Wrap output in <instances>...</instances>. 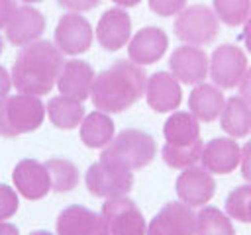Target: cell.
Segmentation results:
<instances>
[{
    "label": "cell",
    "mask_w": 251,
    "mask_h": 235,
    "mask_svg": "<svg viewBox=\"0 0 251 235\" xmlns=\"http://www.w3.org/2000/svg\"><path fill=\"white\" fill-rule=\"evenodd\" d=\"M147 74L143 67L120 59L94 76L90 100L96 110L106 114H120L129 110L141 96H145Z\"/></svg>",
    "instance_id": "obj_1"
},
{
    "label": "cell",
    "mask_w": 251,
    "mask_h": 235,
    "mask_svg": "<svg viewBox=\"0 0 251 235\" xmlns=\"http://www.w3.org/2000/svg\"><path fill=\"white\" fill-rule=\"evenodd\" d=\"M63 53L55 43L37 39L20 49L12 65V84L22 94L45 96L57 84L63 69Z\"/></svg>",
    "instance_id": "obj_2"
},
{
    "label": "cell",
    "mask_w": 251,
    "mask_h": 235,
    "mask_svg": "<svg viewBox=\"0 0 251 235\" xmlns=\"http://www.w3.org/2000/svg\"><path fill=\"white\" fill-rule=\"evenodd\" d=\"M45 104L39 96L8 94L0 100V135L14 139L41 127L45 119Z\"/></svg>",
    "instance_id": "obj_3"
},
{
    "label": "cell",
    "mask_w": 251,
    "mask_h": 235,
    "mask_svg": "<svg viewBox=\"0 0 251 235\" xmlns=\"http://www.w3.org/2000/svg\"><path fill=\"white\" fill-rule=\"evenodd\" d=\"M157 155V141L143 129H122L114 139L102 149L100 157L114 161L129 170L145 168L153 163Z\"/></svg>",
    "instance_id": "obj_4"
},
{
    "label": "cell",
    "mask_w": 251,
    "mask_h": 235,
    "mask_svg": "<svg viewBox=\"0 0 251 235\" xmlns=\"http://www.w3.org/2000/svg\"><path fill=\"white\" fill-rule=\"evenodd\" d=\"M175 35L184 45H210L220 35V20L206 4L186 6L173 24Z\"/></svg>",
    "instance_id": "obj_5"
},
{
    "label": "cell",
    "mask_w": 251,
    "mask_h": 235,
    "mask_svg": "<svg viewBox=\"0 0 251 235\" xmlns=\"http://www.w3.org/2000/svg\"><path fill=\"white\" fill-rule=\"evenodd\" d=\"M84 184L94 198L108 200L126 196L133 188V170L100 157L88 166L84 174Z\"/></svg>",
    "instance_id": "obj_6"
},
{
    "label": "cell",
    "mask_w": 251,
    "mask_h": 235,
    "mask_svg": "<svg viewBox=\"0 0 251 235\" xmlns=\"http://www.w3.org/2000/svg\"><path fill=\"white\" fill-rule=\"evenodd\" d=\"M245 70H247V57L241 47L224 43L212 51L208 74L218 88L222 90L235 88L241 82Z\"/></svg>",
    "instance_id": "obj_7"
},
{
    "label": "cell",
    "mask_w": 251,
    "mask_h": 235,
    "mask_svg": "<svg viewBox=\"0 0 251 235\" xmlns=\"http://www.w3.org/2000/svg\"><path fill=\"white\" fill-rule=\"evenodd\" d=\"M106 219L110 235H145L147 223L133 200L127 196L108 198L100 212Z\"/></svg>",
    "instance_id": "obj_8"
},
{
    "label": "cell",
    "mask_w": 251,
    "mask_h": 235,
    "mask_svg": "<svg viewBox=\"0 0 251 235\" xmlns=\"http://www.w3.org/2000/svg\"><path fill=\"white\" fill-rule=\"evenodd\" d=\"M92 25L90 22L76 14L67 12L59 18L55 27V45L63 55H82L92 45Z\"/></svg>",
    "instance_id": "obj_9"
},
{
    "label": "cell",
    "mask_w": 251,
    "mask_h": 235,
    "mask_svg": "<svg viewBox=\"0 0 251 235\" xmlns=\"http://www.w3.org/2000/svg\"><path fill=\"white\" fill-rule=\"evenodd\" d=\"M175 192L178 200L190 208L206 206L216 194V180L204 166H188L175 180Z\"/></svg>",
    "instance_id": "obj_10"
},
{
    "label": "cell",
    "mask_w": 251,
    "mask_h": 235,
    "mask_svg": "<svg viewBox=\"0 0 251 235\" xmlns=\"http://www.w3.org/2000/svg\"><path fill=\"white\" fill-rule=\"evenodd\" d=\"M145 235H196V213L180 200L167 202L149 221Z\"/></svg>",
    "instance_id": "obj_11"
},
{
    "label": "cell",
    "mask_w": 251,
    "mask_h": 235,
    "mask_svg": "<svg viewBox=\"0 0 251 235\" xmlns=\"http://www.w3.org/2000/svg\"><path fill=\"white\" fill-rule=\"evenodd\" d=\"M169 69L173 76L182 82L196 86L204 82L210 69V59L202 47L196 45H180L176 47L169 57Z\"/></svg>",
    "instance_id": "obj_12"
},
{
    "label": "cell",
    "mask_w": 251,
    "mask_h": 235,
    "mask_svg": "<svg viewBox=\"0 0 251 235\" xmlns=\"http://www.w3.org/2000/svg\"><path fill=\"white\" fill-rule=\"evenodd\" d=\"M57 235H110L106 219L80 204L67 206L55 221Z\"/></svg>",
    "instance_id": "obj_13"
},
{
    "label": "cell",
    "mask_w": 251,
    "mask_h": 235,
    "mask_svg": "<svg viewBox=\"0 0 251 235\" xmlns=\"http://www.w3.org/2000/svg\"><path fill=\"white\" fill-rule=\"evenodd\" d=\"M12 182L20 196L29 202L41 200L51 192L49 172L43 163L35 159H22L12 170Z\"/></svg>",
    "instance_id": "obj_14"
},
{
    "label": "cell",
    "mask_w": 251,
    "mask_h": 235,
    "mask_svg": "<svg viewBox=\"0 0 251 235\" xmlns=\"http://www.w3.org/2000/svg\"><path fill=\"white\" fill-rule=\"evenodd\" d=\"M167 47L169 35L165 33V29L157 25H145L139 31H135V35H131L127 43V57L131 63L145 67L161 61L167 53Z\"/></svg>",
    "instance_id": "obj_15"
},
{
    "label": "cell",
    "mask_w": 251,
    "mask_h": 235,
    "mask_svg": "<svg viewBox=\"0 0 251 235\" xmlns=\"http://www.w3.org/2000/svg\"><path fill=\"white\" fill-rule=\"evenodd\" d=\"M145 100H147V106L157 114L175 112L182 102L180 82L173 76V72L157 70L151 76H147Z\"/></svg>",
    "instance_id": "obj_16"
},
{
    "label": "cell",
    "mask_w": 251,
    "mask_h": 235,
    "mask_svg": "<svg viewBox=\"0 0 251 235\" xmlns=\"http://www.w3.org/2000/svg\"><path fill=\"white\" fill-rule=\"evenodd\" d=\"M45 24H47L45 16L37 8L29 6V4L18 6L14 16L10 18V22L4 27L6 39L14 47H25V45L37 41L43 35Z\"/></svg>",
    "instance_id": "obj_17"
},
{
    "label": "cell",
    "mask_w": 251,
    "mask_h": 235,
    "mask_svg": "<svg viewBox=\"0 0 251 235\" xmlns=\"http://www.w3.org/2000/svg\"><path fill=\"white\" fill-rule=\"evenodd\" d=\"M98 45L106 51H118L126 47L131 39V18L124 8H108L96 24Z\"/></svg>",
    "instance_id": "obj_18"
},
{
    "label": "cell",
    "mask_w": 251,
    "mask_h": 235,
    "mask_svg": "<svg viewBox=\"0 0 251 235\" xmlns=\"http://www.w3.org/2000/svg\"><path fill=\"white\" fill-rule=\"evenodd\" d=\"M200 163L210 174H229L241 163V147L233 137H214L204 145Z\"/></svg>",
    "instance_id": "obj_19"
},
{
    "label": "cell",
    "mask_w": 251,
    "mask_h": 235,
    "mask_svg": "<svg viewBox=\"0 0 251 235\" xmlns=\"http://www.w3.org/2000/svg\"><path fill=\"white\" fill-rule=\"evenodd\" d=\"M94 76H96V72L86 61L71 59V61L63 63L61 74L57 78V88L61 94L84 102L86 98H90Z\"/></svg>",
    "instance_id": "obj_20"
},
{
    "label": "cell",
    "mask_w": 251,
    "mask_h": 235,
    "mask_svg": "<svg viewBox=\"0 0 251 235\" xmlns=\"http://www.w3.org/2000/svg\"><path fill=\"white\" fill-rule=\"evenodd\" d=\"M224 104H226V98H224L222 88H218L216 84H208V82L196 84L188 96L190 114L198 121H204V123L216 121L224 110Z\"/></svg>",
    "instance_id": "obj_21"
},
{
    "label": "cell",
    "mask_w": 251,
    "mask_h": 235,
    "mask_svg": "<svg viewBox=\"0 0 251 235\" xmlns=\"http://www.w3.org/2000/svg\"><path fill=\"white\" fill-rule=\"evenodd\" d=\"M80 141L88 149H104L116 135L114 119L106 112H90L80 121Z\"/></svg>",
    "instance_id": "obj_22"
},
{
    "label": "cell",
    "mask_w": 251,
    "mask_h": 235,
    "mask_svg": "<svg viewBox=\"0 0 251 235\" xmlns=\"http://www.w3.org/2000/svg\"><path fill=\"white\" fill-rule=\"evenodd\" d=\"M220 125L233 139L249 135L251 133V106L241 96L227 98L220 114Z\"/></svg>",
    "instance_id": "obj_23"
},
{
    "label": "cell",
    "mask_w": 251,
    "mask_h": 235,
    "mask_svg": "<svg viewBox=\"0 0 251 235\" xmlns=\"http://www.w3.org/2000/svg\"><path fill=\"white\" fill-rule=\"evenodd\" d=\"M47 118L49 121L57 127V129H75L80 125L82 118H84V108L80 100H75L71 96L59 94L53 96L47 106H45Z\"/></svg>",
    "instance_id": "obj_24"
},
{
    "label": "cell",
    "mask_w": 251,
    "mask_h": 235,
    "mask_svg": "<svg viewBox=\"0 0 251 235\" xmlns=\"http://www.w3.org/2000/svg\"><path fill=\"white\" fill-rule=\"evenodd\" d=\"M165 143L171 145H188L200 139V121L190 112L175 110L163 123Z\"/></svg>",
    "instance_id": "obj_25"
},
{
    "label": "cell",
    "mask_w": 251,
    "mask_h": 235,
    "mask_svg": "<svg viewBox=\"0 0 251 235\" xmlns=\"http://www.w3.org/2000/svg\"><path fill=\"white\" fill-rule=\"evenodd\" d=\"M45 168L49 172V180H51V190L61 194V192H69L75 190L80 182V170L78 166L69 161V159H61V157H53L47 159Z\"/></svg>",
    "instance_id": "obj_26"
},
{
    "label": "cell",
    "mask_w": 251,
    "mask_h": 235,
    "mask_svg": "<svg viewBox=\"0 0 251 235\" xmlns=\"http://www.w3.org/2000/svg\"><path fill=\"white\" fill-rule=\"evenodd\" d=\"M196 235H235V227L226 212L206 204L196 213Z\"/></svg>",
    "instance_id": "obj_27"
},
{
    "label": "cell",
    "mask_w": 251,
    "mask_h": 235,
    "mask_svg": "<svg viewBox=\"0 0 251 235\" xmlns=\"http://www.w3.org/2000/svg\"><path fill=\"white\" fill-rule=\"evenodd\" d=\"M202 149H204L202 139H198L194 143H188V145H171V143H165L163 149H161V157H163V161H165L167 166H171L175 170H182V168L194 166L200 161Z\"/></svg>",
    "instance_id": "obj_28"
},
{
    "label": "cell",
    "mask_w": 251,
    "mask_h": 235,
    "mask_svg": "<svg viewBox=\"0 0 251 235\" xmlns=\"http://www.w3.org/2000/svg\"><path fill=\"white\" fill-rule=\"evenodd\" d=\"M212 10L220 22L237 27L251 16V0H212Z\"/></svg>",
    "instance_id": "obj_29"
},
{
    "label": "cell",
    "mask_w": 251,
    "mask_h": 235,
    "mask_svg": "<svg viewBox=\"0 0 251 235\" xmlns=\"http://www.w3.org/2000/svg\"><path fill=\"white\" fill-rule=\"evenodd\" d=\"M226 213L241 223H251V184H243L233 188L226 202H224Z\"/></svg>",
    "instance_id": "obj_30"
},
{
    "label": "cell",
    "mask_w": 251,
    "mask_h": 235,
    "mask_svg": "<svg viewBox=\"0 0 251 235\" xmlns=\"http://www.w3.org/2000/svg\"><path fill=\"white\" fill-rule=\"evenodd\" d=\"M20 208V200L14 188L8 184H0V221L10 219Z\"/></svg>",
    "instance_id": "obj_31"
},
{
    "label": "cell",
    "mask_w": 251,
    "mask_h": 235,
    "mask_svg": "<svg viewBox=\"0 0 251 235\" xmlns=\"http://www.w3.org/2000/svg\"><path fill=\"white\" fill-rule=\"evenodd\" d=\"M149 10L161 18L176 16L186 8V0H147Z\"/></svg>",
    "instance_id": "obj_32"
},
{
    "label": "cell",
    "mask_w": 251,
    "mask_h": 235,
    "mask_svg": "<svg viewBox=\"0 0 251 235\" xmlns=\"http://www.w3.org/2000/svg\"><path fill=\"white\" fill-rule=\"evenodd\" d=\"M100 2H102V0H57V4H59L61 8H65L67 12H76V14L94 10Z\"/></svg>",
    "instance_id": "obj_33"
},
{
    "label": "cell",
    "mask_w": 251,
    "mask_h": 235,
    "mask_svg": "<svg viewBox=\"0 0 251 235\" xmlns=\"http://www.w3.org/2000/svg\"><path fill=\"white\" fill-rule=\"evenodd\" d=\"M239 170L243 180H247L251 184V141L245 143L241 147V163H239Z\"/></svg>",
    "instance_id": "obj_34"
},
{
    "label": "cell",
    "mask_w": 251,
    "mask_h": 235,
    "mask_svg": "<svg viewBox=\"0 0 251 235\" xmlns=\"http://www.w3.org/2000/svg\"><path fill=\"white\" fill-rule=\"evenodd\" d=\"M18 4L16 0H0V29L6 27V24L10 22V18L14 16Z\"/></svg>",
    "instance_id": "obj_35"
},
{
    "label": "cell",
    "mask_w": 251,
    "mask_h": 235,
    "mask_svg": "<svg viewBox=\"0 0 251 235\" xmlns=\"http://www.w3.org/2000/svg\"><path fill=\"white\" fill-rule=\"evenodd\" d=\"M237 88H239V96L251 106V67H247V70H245L241 82L237 84Z\"/></svg>",
    "instance_id": "obj_36"
},
{
    "label": "cell",
    "mask_w": 251,
    "mask_h": 235,
    "mask_svg": "<svg viewBox=\"0 0 251 235\" xmlns=\"http://www.w3.org/2000/svg\"><path fill=\"white\" fill-rule=\"evenodd\" d=\"M12 86H14V84H12V74L8 72L6 67L0 65V100L10 94V88H12Z\"/></svg>",
    "instance_id": "obj_37"
},
{
    "label": "cell",
    "mask_w": 251,
    "mask_h": 235,
    "mask_svg": "<svg viewBox=\"0 0 251 235\" xmlns=\"http://www.w3.org/2000/svg\"><path fill=\"white\" fill-rule=\"evenodd\" d=\"M0 235H20V229L10 221H0Z\"/></svg>",
    "instance_id": "obj_38"
},
{
    "label": "cell",
    "mask_w": 251,
    "mask_h": 235,
    "mask_svg": "<svg viewBox=\"0 0 251 235\" xmlns=\"http://www.w3.org/2000/svg\"><path fill=\"white\" fill-rule=\"evenodd\" d=\"M243 43H245L247 51L251 53V16L245 20V25H243Z\"/></svg>",
    "instance_id": "obj_39"
},
{
    "label": "cell",
    "mask_w": 251,
    "mask_h": 235,
    "mask_svg": "<svg viewBox=\"0 0 251 235\" xmlns=\"http://www.w3.org/2000/svg\"><path fill=\"white\" fill-rule=\"evenodd\" d=\"M114 4H118L120 8H133V6H137L141 0H112Z\"/></svg>",
    "instance_id": "obj_40"
},
{
    "label": "cell",
    "mask_w": 251,
    "mask_h": 235,
    "mask_svg": "<svg viewBox=\"0 0 251 235\" xmlns=\"http://www.w3.org/2000/svg\"><path fill=\"white\" fill-rule=\"evenodd\" d=\"M29 235H53V233H49V231H43V229H37V231H31Z\"/></svg>",
    "instance_id": "obj_41"
},
{
    "label": "cell",
    "mask_w": 251,
    "mask_h": 235,
    "mask_svg": "<svg viewBox=\"0 0 251 235\" xmlns=\"http://www.w3.org/2000/svg\"><path fill=\"white\" fill-rule=\"evenodd\" d=\"M24 4H35V2H43V0H22Z\"/></svg>",
    "instance_id": "obj_42"
},
{
    "label": "cell",
    "mask_w": 251,
    "mask_h": 235,
    "mask_svg": "<svg viewBox=\"0 0 251 235\" xmlns=\"http://www.w3.org/2000/svg\"><path fill=\"white\" fill-rule=\"evenodd\" d=\"M2 49H4V41H2V35H0V53H2Z\"/></svg>",
    "instance_id": "obj_43"
}]
</instances>
